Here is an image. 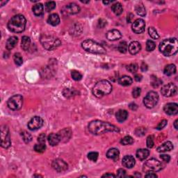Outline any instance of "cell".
<instances>
[{"label":"cell","mask_w":178,"mask_h":178,"mask_svg":"<svg viewBox=\"0 0 178 178\" xmlns=\"http://www.w3.org/2000/svg\"><path fill=\"white\" fill-rule=\"evenodd\" d=\"M167 123H168V121L166 120H162L161 122H159V125H157V127H156V129H158V130H161V129H162L163 128H164V127L166 126Z\"/></svg>","instance_id":"obj_48"},{"label":"cell","mask_w":178,"mask_h":178,"mask_svg":"<svg viewBox=\"0 0 178 178\" xmlns=\"http://www.w3.org/2000/svg\"><path fill=\"white\" fill-rule=\"evenodd\" d=\"M116 117L117 120L119 122H123L127 120V117H128V112L126 110H119L116 113Z\"/></svg>","instance_id":"obj_26"},{"label":"cell","mask_w":178,"mask_h":178,"mask_svg":"<svg viewBox=\"0 0 178 178\" xmlns=\"http://www.w3.org/2000/svg\"><path fill=\"white\" fill-rule=\"evenodd\" d=\"M129 109H132L133 110V111H135V110H136L137 109V108H138V106L137 105L135 104V103H131L129 104Z\"/></svg>","instance_id":"obj_57"},{"label":"cell","mask_w":178,"mask_h":178,"mask_svg":"<svg viewBox=\"0 0 178 178\" xmlns=\"http://www.w3.org/2000/svg\"><path fill=\"white\" fill-rule=\"evenodd\" d=\"M158 101H159V95L157 94V93L150 91L144 97L143 103L147 108L152 109L156 106Z\"/></svg>","instance_id":"obj_9"},{"label":"cell","mask_w":178,"mask_h":178,"mask_svg":"<svg viewBox=\"0 0 178 178\" xmlns=\"http://www.w3.org/2000/svg\"><path fill=\"white\" fill-rule=\"evenodd\" d=\"M45 11L47 12L52 11V10H54L56 8V2L52 1L47 2L45 5Z\"/></svg>","instance_id":"obj_40"},{"label":"cell","mask_w":178,"mask_h":178,"mask_svg":"<svg viewBox=\"0 0 178 178\" xmlns=\"http://www.w3.org/2000/svg\"><path fill=\"white\" fill-rule=\"evenodd\" d=\"M148 34L150 35V36L152 38V39H154V40H157V39H159V34H158L157 30L155 29L154 27H150L148 29Z\"/></svg>","instance_id":"obj_39"},{"label":"cell","mask_w":178,"mask_h":178,"mask_svg":"<svg viewBox=\"0 0 178 178\" xmlns=\"http://www.w3.org/2000/svg\"><path fill=\"white\" fill-rule=\"evenodd\" d=\"M13 60L15 61V64L18 66H20L23 64V59H22L21 54L20 53H16L14 54Z\"/></svg>","instance_id":"obj_38"},{"label":"cell","mask_w":178,"mask_h":178,"mask_svg":"<svg viewBox=\"0 0 178 178\" xmlns=\"http://www.w3.org/2000/svg\"><path fill=\"white\" fill-rule=\"evenodd\" d=\"M41 42L42 47L49 51L56 49L61 45V42L58 38L47 34H44L41 36Z\"/></svg>","instance_id":"obj_5"},{"label":"cell","mask_w":178,"mask_h":178,"mask_svg":"<svg viewBox=\"0 0 178 178\" xmlns=\"http://www.w3.org/2000/svg\"><path fill=\"white\" fill-rule=\"evenodd\" d=\"M47 140H48L49 143L52 145V146H55L57 145L59 142H61L60 140V137L58 134H54V133H52L50 134L48 137H47Z\"/></svg>","instance_id":"obj_21"},{"label":"cell","mask_w":178,"mask_h":178,"mask_svg":"<svg viewBox=\"0 0 178 178\" xmlns=\"http://www.w3.org/2000/svg\"><path fill=\"white\" fill-rule=\"evenodd\" d=\"M112 91V85L107 80H102L97 82L93 89V94L95 97L101 98Z\"/></svg>","instance_id":"obj_4"},{"label":"cell","mask_w":178,"mask_h":178,"mask_svg":"<svg viewBox=\"0 0 178 178\" xmlns=\"http://www.w3.org/2000/svg\"><path fill=\"white\" fill-rule=\"evenodd\" d=\"M132 31H134L135 34H142L143 32H144L145 29V21L141 18L136 19V20L132 23Z\"/></svg>","instance_id":"obj_13"},{"label":"cell","mask_w":178,"mask_h":178,"mask_svg":"<svg viewBox=\"0 0 178 178\" xmlns=\"http://www.w3.org/2000/svg\"><path fill=\"white\" fill-rule=\"evenodd\" d=\"M177 122H178V120L177 119L174 122V127L175 128V129H178V126H177Z\"/></svg>","instance_id":"obj_60"},{"label":"cell","mask_w":178,"mask_h":178,"mask_svg":"<svg viewBox=\"0 0 178 178\" xmlns=\"http://www.w3.org/2000/svg\"><path fill=\"white\" fill-rule=\"evenodd\" d=\"M64 11L67 14L74 15L79 13L80 7L75 3H71L64 7Z\"/></svg>","instance_id":"obj_17"},{"label":"cell","mask_w":178,"mask_h":178,"mask_svg":"<svg viewBox=\"0 0 178 178\" xmlns=\"http://www.w3.org/2000/svg\"><path fill=\"white\" fill-rule=\"evenodd\" d=\"M46 150L45 143H39L38 144H36L34 146V150L39 153H42Z\"/></svg>","instance_id":"obj_36"},{"label":"cell","mask_w":178,"mask_h":178,"mask_svg":"<svg viewBox=\"0 0 178 178\" xmlns=\"http://www.w3.org/2000/svg\"><path fill=\"white\" fill-rule=\"evenodd\" d=\"M141 89H140V88H139V87L134 88V90L132 91V96H133V97H134V98H137L138 97L140 96V95H141Z\"/></svg>","instance_id":"obj_47"},{"label":"cell","mask_w":178,"mask_h":178,"mask_svg":"<svg viewBox=\"0 0 178 178\" xmlns=\"http://www.w3.org/2000/svg\"><path fill=\"white\" fill-rule=\"evenodd\" d=\"M11 143L9 127L6 125H3L1 128V146L4 148H8Z\"/></svg>","instance_id":"obj_10"},{"label":"cell","mask_w":178,"mask_h":178,"mask_svg":"<svg viewBox=\"0 0 178 178\" xmlns=\"http://www.w3.org/2000/svg\"><path fill=\"white\" fill-rule=\"evenodd\" d=\"M159 51L166 56H170L175 54L178 51V41L177 38H167L160 42Z\"/></svg>","instance_id":"obj_2"},{"label":"cell","mask_w":178,"mask_h":178,"mask_svg":"<svg viewBox=\"0 0 178 178\" xmlns=\"http://www.w3.org/2000/svg\"><path fill=\"white\" fill-rule=\"evenodd\" d=\"M150 154V151L147 149H139L136 151V157L141 161L146 159Z\"/></svg>","instance_id":"obj_24"},{"label":"cell","mask_w":178,"mask_h":178,"mask_svg":"<svg viewBox=\"0 0 178 178\" xmlns=\"http://www.w3.org/2000/svg\"><path fill=\"white\" fill-rule=\"evenodd\" d=\"M116 175L111 173H107L104 175H102V177H115Z\"/></svg>","instance_id":"obj_58"},{"label":"cell","mask_w":178,"mask_h":178,"mask_svg":"<svg viewBox=\"0 0 178 178\" xmlns=\"http://www.w3.org/2000/svg\"><path fill=\"white\" fill-rule=\"evenodd\" d=\"M177 86L174 84L169 83L163 86L161 89L162 94L164 97L173 96L177 93Z\"/></svg>","instance_id":"obj_11"},{"label":"cell","mask_w":178,"mask_h":178,"mask_svg":"<svg viewBox=\"0 0 178 178\" xmlns=\"http://www.w3.org/2000/svg\"><path fill=\"white\" fill-rule=\"evenodd\" d=\"M161 83H162V82L161 81V80L158 79L157 78V77H156V79H154V81L152 82V85L155 88V87H158V86H159V85L161 84Z\"/></svg>","instance_id":"obj_53"},{"label":"cell","mask_w":178,"mask_h":178,"mask_svg":"<svg viewBox=\"0 0 178 178\" xmlns=\"http://www.w3.org/2000/svg\"><path fill=\"white\" fill-rule=\"evenodd\" d=\"M135 163V159L134 157L131 156V155H127V156H125L122 159V166L124 167L127 168V169H132V167L134 166Z\"/></svg>","instance_id":"obj_19"},{"label":"cell","mask_w":178,"mask_h":178,"mask_svg":"<svg viewBox=\"0 0 178 178\" xmlns=\"http://www.w3.org/2000/svg\"><path fill=\"white\" fill-rule=\"evenodd\" d=\"M32 11H33L35 16H41L44 13V6L41 3H38L35 4L32 8Z\"/></svg>","instance_id":"obj_25"},{"label":"cell","mask_w":178,"mask_h":178,"mask_svg":"<svg viewBox=\"0 0 178 178\" xmlns=\"http://www.w3.org/2000/svg\"><path fill=\"white\" fill-rule=\"evenodd\" d=\"M135 133H136V136H143V135L145 134V129L143 128V127H139V128L136 129Z\"/></svg>","instance_id":"obj_49"},{"label":"cell","mask_w":178,"mask_h":178,"mask_svg":"<svg viewBox=\"0 0 178 178\" xmlns=\"http://www.w3.org/2000/svg\"><path fill=\"white\" fill-rule=\"evenodd\" d=\"M45 139L46 136L45 134H41L38 137V141L39 143H45Z\"/></svg>","instance_id":"obj_51"},{"label":"cell","mask_w":178,"mask_h":178,"mask_svg":"<svg viewBox=\"0 0 178 178\" xmlns=\"http://www.w3.org/2000/svg\"><path fill=\"white\" fill-rule=\"evenodd\" d=\"M141 45L138 41H133L129 45L128 50L131 54H136L141 51Z\"/></svg>","instance_id":"obj_20"},{"label":"cell","mask_w":178,"mask_h":178,"mask_svg":"<svg viewBox=\"0 0 178 178\" xmlns=\"http://www.w3.org/2000/svg\"><path fill=\"white\" fill-rule=\"evenodd\" d=\"M89 130L94 135H100L106 132H119L120 129L115 125L102 120H93L89 124Z\"/></svg>","instance_id":"obj_1"},{"label":"cell","mask_w":178,"mask_h":178,"mask_svg":"<svg viewBox=\"0 0 178 178\" xmlns=\"http://www.w3.org/2000/svg\"><path fill=\"white\" fill-rule=\"evenodd\" d=\"M98 156L99 154L96 152H91L88 154V158H89V159L94 162H96L97 159H98Z\"/></svg>","instance_id":"obj_45"},{"label":"cell","mask_w":178,"mask_h":178,"mask_svg":"<svg viewBox=\"0 0 178 178\" xmlns=\"http://www.w3.org/2000/svg\"><path fill=\"white\" fill-rule=\"evenodd\" d=\"M142 78H143L142 75L140 74H135V76H134V79L136 80V82H141Z\"/></svg>","instance_id":"obj_55"},{"label":"cell","mask_w":178,"mask_h":178,"mask_svg":"<svg viewBox=\"0 0 178 178\" xmlns=\"http://www.w3.org/2000/svg\"><path fill=\"white\" fill-rule=\"evenodd\" d=\"M120 156V152L119 150L116 148H111L108 150L107 153V157L109 158V159H111L114 160V161H116L119 159Z\"/></svg>","instance_id":"obj_23"},{"label":"cell","mask_w":178,"mask_h":178,"mask_svg":"<svg viewBox=\"0 0 178 178\" xmlns=\"http://www.w3.org/2000/svg\"><path fill=\"white\" fill-rule=\"evenodd\" d=\"M121 144L124 145H131L134 143V139L133 138L129 136H125L123 139H122L121 141H120Z\"/></svg>","instance_id":"obj_41"},{"label":"cell","mask_w":178,"mask_h":178,"mask_svg":"<svg viewBox=\"0 0 178 178\" xmlns=\"http://www.w3.org/2000/svg\"><path fill=\"white\" fill-rule=\"evenodd\" d=\"M78 92H77L76 90L74 89H65L63 91V94L67 98H69V97H72L76 95Z\"/></svg>","instance_id":"obj_34"},{"label":"cell","mask_w":178,"mask_h":178,"mask_svg":"<svg viewBox=\"0 0 178 178\" xmlns=\"http://www.w3.org/2000/svg\"><path fill=\"white\" fill-rule=\"evenodd\" d=\"M164 111L169 116H174L178 113V105L176 103H169L164 107Z\"/></svg>","instance_id":"obj_15"},{"label":"cell","mask_w":178,"mask_h":178,"mask_svg":"<svg viewBox=\"0 0 178 178\" xmlns=\"http://www.w3.org/2000/svg\"><path fill=\"white\" fill-rule=\"evenodd\" d=\"M30 45H31V39L28 36H24L22 38V41H21V47L23 50H28Z\"/></svg>","instance_id":"obj_32"},{"label":"cell","mask_w":178,"mask_h":178,"mask_svg":"<svg viewBox=\"0 0 178 178\" xmlns=\"http://www.w3.org/2000/svg\"><path fill=\"white\" fill-rule=\"evenodd\" d=\"M27 20L22 15H16L10 20L8 23V28L14 33H21L24 31L26 27Z\"/></svg>","instance_id":"obj_3"},{"label":"cell","mask_w":178,"mask_h":178,"mask_svg":"<svg viewBox=\"0 0 178 178\" xmlns=\"http://www.w3.org/2000/svg\"><path fill=\"white\" fill-rule=\"evenodd\" d=\"M17 41H18V38L16 36H12L9 38L6 42V49L8 50H11L12 49H13L17 45Z\"/></svg>","instance_id":"obj_28"},{"label":"cell","mask_w":178,"mask_h":178,"mask_svg":"<svg viewBox=\"0 0 178 178\" xmlns=\"http://www.w3.org/2000/svg\"><path fill=\"white\" fill-rule=\"evenodd\" d=\"M147 146L149 148H152V147H154V139L152 136H149L147 138V142H146Z\"/></svg>","instance_id":"obj_46"},{"label":"cell","mask_w":178,"mask_h":178,"mask_svg":"<svg viewBox=\"0 0 178 178\" xmlns=\"http://www.w3.org/2000/svg\"><path fill=\"white\" fill-rule=\"evenodd\" d=\"M111 10L116 16H120L123 12V8L122 4L119 2H116L111 6Z\"/></svg>","instance_id":"obj_30"},{"label":"cell","mask_w":178,"mask_h":178,"mask_svg":"<svg viewBox=\"0 0 178 178\" xmlns=\"http://www.w3.org/2000/svg\"><path fill=\"white\" fill-rule=\"evenodd\" d=\"M134 15L132 14V13H130L129 16H127V22H132V20L134 18Z\"/></svg>","instance_id":"obj_59"},{"label":"cell","mask_w":178,"mask_h":178,"mask_svg":"<svg viewBox=\"0 0 178 178\" xmlns=\"http://www.w3.org/2000/svg\"><path fill=\"white\" fill-rule=\"evenodd\" d=\"M156 47V44L155 42L152 41V40H148L146 42V50L148 52H152Z\"/></svg>","instance_id":"obj_42"},{"label":"cell","mask_w":178,"mask_h":178,"mask_svg":"<svg viewBox=\"0 0 178 178\" xmlns=\"http://www.w3.org/2000/svg\"><path fill=\"white\" fill-rule=\"evenodd\" d=\"M162 169V163L155 159H149L143 165V170L145 172H157Z\"/></svg>","instance_id":"obj_8"},{"label":"cell","mask_w":178,"mask_h":178,"mask_svg":"<svg viewBox=\"0 0 178 178\" xmlns=\"http://www.w3.org/2000/svg\"><path fill=\"white\" fill-rule=\"evenodd\" d=\"M133 80L129 76H122L118 79V83L123 86H128L132 84Z\"/></svg>","instance_id":"obj_29"},{"label":"cell","mask_w":178,"mask_h":178,"mask_svg":"<svg viewBox=\"0 0 178 178\" xmlns=\"http://www.w3.org/2000/svg\"><path fill=\"white\" fill-rule=\"evenodd\" d=\"M82 47L84 50H86L88 52H90V53L99 54L106 53V50L101 45L91 39H88L82 42Z\"/></svg>","instance_id":"obj_6"},{"label":"cell","mask_w":178,"mask_h":178,"mask_svg":"<svg viewBox=\"0 0 178 178\" xmlns=\"http://www.w3.org/2000/svg\"><path fill=\"white\" fill-rule=\"evenodd\" d=\"M61 142L66 143L68 141L72 136V131L70 128H65L58 133Z\"/></svg>","instance_id":"obj_16"},{"label":"cell","mask_w":178,"mask_h":178,"mask_svg":"<svg viewBox=\"0 0 178 178\" xmlns=\"http://www.w3.org/2000/svg\"><path fill=\"white\" fill-rule=\"evenodd\" d=\"M135 11L139 16L141 17H144L146 15V9H145L144 5L142 3H139L137 4L135 7Z\"/></svg>","instance_id":"obj_33"},{"label":"cell","mask_w":178,"mask_h":178,"mask_svg":"<svg viewBox=\"0 0 178 178\" xmlns=\"http://www.w3.org/2000/svg\"><path fill=\"white\" fill-rule=\"evenodd\" d=\"M164 74L167 75V76H171V75L174 74L176 72V66L174 64H169L165 67Z\"/></svg>","instance_id":"obj_31"},{"label":"cell","mask_w":178,"mask_h":178,"mask_svg":"<svg viewBox=\"0 0 178 178\" xmlns=\"http://www.w3.org/2000/svg\"><path fill=\"white\" fill-rule=\"evenodd\" d=\"M107 38L109 40V41H118L120 38H121L122 34L117 29H112L110 30L107 33Z\"/></svg>","instance_id":"obj_18"},{"label":"cell","mask_w":178,"mask_h":178,"mask_svg":"<svg viewBox=\"0 0 178 178\" xmlns=\"http://www.w3.org/2000/svg\"><path fill=\"white\" fill-rule=\"evenodd\" d=\"M44 121L41 117L35 116L29 120L28 122V128L30 130L34 131V130H37L40 128H41L43 125Z\"/></svg>","instance_id":"obj_12"},{"label":"cell","mask_w":178,"mask_h":178,"mask_svg":"<svg viewBox=\"0 0 178 178\" xmlns=\"http://www.w3.org/2000/svg\"><path fill=\"white\" fill-rule=\"evenodd\" d=\"M52 166L55 170H56L57 172L59 173L65 171V170H66L67 169V164L64 161V160L60 159L54 160V161L52 162Z\"/></svg>","instance_id":"obj_14"},{"label":"cell","mask_w":178,"mask_h":178,"mask_svg":"<svg viewBox=\"0 0 178 178\" xmlns=\"http://www.w3.org/2000/svg\"><path fill=\"white\" fill-rule=\"evenodd\" d=\"M47 22L52 26H56L60 23V17L58 14L52 13L47 18Z\"/></svg>","instance_id":"obj_27"},{"label":"cell","mask_w":178,"mask_h":178,"mask_svg":"<svg viewBox=\"0 0 178 178\" xmlns=\"http://www.w3.org/2000/svg\"><path fill=\"white\" fill-rule=\"evenodd\" d=\"M116 176L119 177H126V171L122 169H118L117 171Z\"/></svg>","instance_id":"obj_50"},{"label":"cell","mask_w":178,"mask_h":178,"mask_svg":"<svg viewBox=\"0 0 178 178\" xmlns=\"http://www.w3.org/2000/svg\"><path fill=\"white\" fill-rule=\"evenodd\" d=\"M173 149V145L172 143L170 141H166L160 145L157 150L158 152H165L170 151Z\"/></svg>","instance_id":"obj_22"},{"label":"cell","mask_w":178,"mask_h":178,"mask_svg":"<svg viewBox=\"0 0 178 178\" xmlns=\"http://www.w3.org/2000/svg\"><path fill=\"white\" fill-rule=\"evenodd\" d=\"M111 2H111V1H103V4H109L110 3H111Z\"/></svg>","instance_id":"obj_61"},{"label":"cell","mask_w":178,"mask_h":178,"mask_svg":"<svg viewBox=\"0 0 178 178\" xmlns=\"http://www.w3.org/2000/svg\"><path fill=\"white\" fill-rule=\"evenodd\" d=\"M160 158H161L163 161L166 163H169L170 160V157L168 154H161Z\"/></svg>","instance_id":"obj_52"},{"label":"cell","mask_w":178,"mask_h":178,"mask_svg":"<svg viewBox=\"0 0 178 178\" xmlns=\"http://www.w3.org/2000/svg\"><path fill=\"white\" fill-rule=\"evenodd\" d=\"M145 176V177H157V175L153 172H147V174Z\"/></svg>","instance_id":"obj_54"},{"label":"cell","mask_w":178,"mask_h":178,"mask_svg":"<svg viewBox=\"0 0 178 178\" xmlns=\"http://www.w3.org/2000/svg\"><path fill=\"white\" fill-rule=\"evenodd\" d=\"M118 49L120 53H126L128 50V45H127L126 41L120 42L118 46Z\"/></svg>","instance_id":"obj_35"},{"label":"cell","mask_w":178,"mask_h":178,"mask_svg":"<svg viewBox=\"0 0 178 178\" xmlns=\"http://www.w3.org/2000/svg\"><path fill=\"white\" fill-rule=\"evenodd\" d=\"M21 136L22 138V139H23V141L26 143H28L31 142V140H32V136L31 135L29 134L26 131H23L21 132Z\"/></svg>","instance_id":"obj_37"},{"label":"cell","mask_w":178,"mask_h":178,"mask_svg":"<svg viewBox=\"0 0 178 178\" xmlns=\"http://www.w3.org/2000/svg\"><path fill=\"white\" fill-rule=\"evenodd\" d=\"M147 68H148V67H147V64H145V63H143L141 64V69L143 72H145L147 71Z\"/></svg>","instance_id":"obj_56"},{"label":"cell","mask_w":178,"mask_h":178,"mask_svg":"<svg viewBox=\"0 0 178 178\" xmlns=\"http://www.w3.org/2000/svg\"><path fill=\"white\" fill-rule=\"evenodd\" d=\"M71 77L75 81H80L82 79V74L77 71H72L71 72Z\"/></svg>","instance_id":"obj_43"},{"label":"cell","mask_w":178,"mask_h":178,"mask_svg":"<svg viewBox=\"0 0 178 178\" xmlns=\"http://www.w3.org/2000/svg\"><path fill=\"white\" fill-rule=\"evenodd\" d=\"M138 69H139V67H138V65L136 64H129V66H127V70L129 72H131V73H136Z\"/></svg>","instance_id":"obj_44"},{"label":"cell","mask_w":178,"mask_h":178,"mask_svg":"<svg viewBox=\"0 0 178 178\" xmlns=\"http://www.w3.org/2000/svg\"><path fill=\"white\" fill-rule=\"evenodd\" d=\"M22 104H23V97L21 95H15L10 97L7 102L8 107L13 111L20 109Z\"/></svg>","instance_id":"obj_7"}]
</instances>
